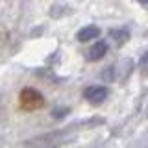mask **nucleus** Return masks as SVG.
<instances>
[{
  "instance_id": "39448f33",
  "label": "nucleus",
  "mask_w": 148,
  "mask_h": 148,
  "mask_svg": "<svg viewBox=\"0 0 148 148\" xmlns=\"http://www.w3.org/2000/svg\"><path fill=\"white\" fill-rule=\"evenodd\" d=\"M100 35V28L98 26H85V28H82L80 32H78V41L80 43H89V41L92 39H96V37Z\"/></svg>"
},
{
  "instance_id": "0eeeda50",
  "label": "nucleus",
  "mask_w": 148,
  "mask_h": 148,
  "mask_svg": "<svg viewBox=\"0 0 148 148\" xmlns=\"http://www.w3.org/2000/svg\"><path fill=\"white\" fill-rule=\"evenodd\" d=\"M141 72L148 76V52H146V54L141 58Z\"/></svg>"
},
{
  "instance_id": "7ed1b4c3",
  "label": "nucleus",
  "mask_w": 148,
  "mask_h": 148,
  "mask_svg": "<svg viewBox=\"0 0 148 148\" xmlns=\"http://www.w3.org/2000/svg\"><path fill=\"white\" fill-rule=\"evenodd\" d=\"M83 98L91 104H102L106 98H108V89L102 85H91L83 91Z\"/></svg>"
},
{
  "instance_id": "f257e3e1",
  "label": "nucleus",
  "mask_w": 148,
  "mask_h": 148,
  "mask_svg": "<svg viewBox=\"0 0 148 148\" xmlns=\"http://www.w3.org/2000/svg\"><path fill=\"white\" fill-rule=\"evenodd\" d=\"M18 100H21V108L26 111H35L45 106V96L34 87H24L18 95Z\"/></svg>"
},
{
  "instance_id": "423d86ee",
  "label": "nucleus",
  "mask_w": 148,
  "mask_h": 148,
  "mask_svg": "<svg viewBox=\"0 0 148 148\" xmlns=\"http://www.w3.org/2000/svg\"><path fill=\"white\" fill-rule=\"evenodd\" d=\"M109 37L117 43V46H122L130 39V30L128 28H115V30L109 32Z\"/></svg>"
},
{
  "instance_id": "20e7f679",
  "label": "nucleus",
  "mask_w": 148,
  "mask_h": 148,
  "mask_svg": "<svg viewBox=\"0 0 148 148\" xmlns=\"http://www.w3.org/2000/svg\"><path fill=\"white\" fill-rule=\"evenodd\" d=\"M106 54H108V43L98 41V43H95L89 50H87V59H89V61H98V59H102Z\"/></svg>"
},
{
  "instance_id": "6e6552de",
  "label": "nucleus",
  "mask_w": 148,
  "mask_h": 148,
  "mask_svg": "<svg viewBox=\"0 0 148 148\" xmlns=\"http://www.w3.org/2000/svg\"><path fill=\"white\" fill-rule=\"evenodd\" d=\"M137 2H141V4H143L145 8H148V0H137Z\"/></svg>"
},
{
  "instance_id": "f03ea898",
  "label": "nucleus",
  "mask_w": 148,
  "mask_h": 148,
  "mask_svg": "<svg viewBox=\"0 0 148 148\" xmlns=\"http://www.w3.org/2000/svg\"><path fill=\"white\" fill-rule=\"evenodd\" d=\"M63 143V133L61 132H50L45 135L34 137L24 143V148H58Z\"/></svg>"
}]
</instances>
